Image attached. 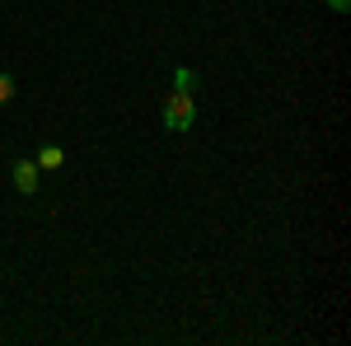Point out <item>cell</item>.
Returning <instances> with one entry per match:
<instances>
[{"label": "cell", "instance_id": "277c9868", "mask_svg": "<svg viewBox=\"0 0 351 346\" xmlns=\"http://www.w3.org/2000/svg\"><path fill=\"white\" fill-rule=\"evenodd\" d=\"M10 99H14V80L0 71V103H10Z\"/></svg>", "mask_w": 351, "mask_h": 346}, {"label": "cell", "instance_id": "3957f363", "mask_svg": "<svg viewBox=\"0 0 351 346\" xmlns=\"http://www.w3.org/2000/svg\"><path fill=\"white\" fill-rule=\"evenodd\" d=\"M38 169H61V164H66V155H61V145H43V155H38Z\"/></svg>", "mask_w": 351, "mask_h": 346}, {"label": "cell", "instance_id": "7a4b0ae2", "mask_svg": "<svg viewBox=\"0 0 351 346\" xmlns=\"http://www.w3.org/2000/svg\"><path fill=\"white\" fill-rule=\"evenodd\" d=\"M14 187H19L24 197H28V192H38V164H33V160L14 164Z\"/></svg>", "mask_w": 351, "mask_h": 346}, {"label": "cell", "instance_id": "6da1fadb", "mask_svg": "<svg viewBox=\"0 0 351 346\" xmlns=\"http://www.w3.org/2000/svg\"><path fill=\"white\" fill-rule=\"evenodd\" d=\"M192 117H197L192 94H188V89H173V94H169V103H164V127H169V132H188Z\"/></svg>", "mask_w": 351, "mask_h": 346}, {"label": "cell", "instance_id": "5b68a950", "mask_svg": "<svg viewBox=\"0 0 351 346\" xmlns=\"http://www.w3.org/2000/svg\"><path fill=\"white\" fill-rule=\"evenodd\" d=\"M347 5H351V0H328V10H337V14H342Z\"/></svg>", "mask_w": 351, "mask_h": 346}]
</instances>
